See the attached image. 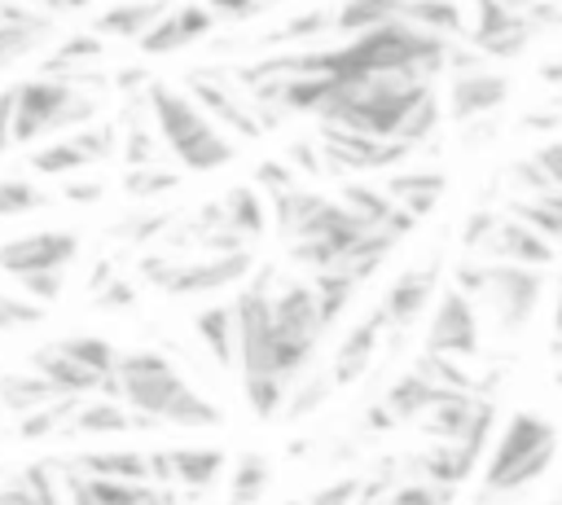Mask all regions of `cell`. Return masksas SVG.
<instances>
[{
    "mask_svg": "<svg viewBox=\"0 0 562 505\" xmlns=\"http://www.w3.org/2000/svg\"><path fill=\"white\" fill-rule=\"evenodd\" d=\"M114 395L140 417L180 430H215L224 422L220 404L184 382V373L162 351H119L114 364Z\"/></svg>",
    "mask_w": 562,
    "mask_h": 505,
    "instance_id": "obj_1",
    "label": "cell"
},
{
    "mask_svg": "<svg viewBox=\"0 0 562 505\" xmlns=\"http://www.w3.org/2000/svg\"><path fill=\"white\" fill-rule=\"evenodd\" d=\"M145 105L158 127V141L180 162V171H220L237 158V145L220 132L211 110L171 83H145Z\"/></svg>",
    "mask_w": 562,
    "mask_h": 505,
    "instance_id": "obj_2",
    "label": "cell"
},
{
    "mask_svg": "<svg viewBox=\"0 0 562 505\" xmlns=\"http://www.w3.org/2000/svg\"><path fill=\"white\" fill-rule=\"evenodd\" d=\"M558 426L531 408L509 413V422L501 426V435L492 439V452L483 461V492H518L527 483H536L553 457H558Z\"/></svg>",
    "mask_w": 562,
    "mask_h": 505,
    "instance_id": "obj_3",
    "label": "cell"
},
{
    "mask_svg": "<svg viewBox=\"0 0 562 505\" xmlns=\"http://www.w3.org/2000/svg\"><path fill=\"white\" fill-rule=\"evenodd\" d=\"M457 285L492 312V321L509 334L527 329L531 316L540 312L544 299V268L536 263H514V259H479V263H461L457 268Z\"/></svg>",
    "mask_w": 562,
    "mask_h": 505,
    "instance_id": "obj_4",
    "label": "cell"
},
{
    "mask_svg": "<svg viewBox=\"0 0 562 505\" xmlns=\"http://www.w3.org/2000/svg\"><path fill=\"white\" fill-rule=\"evenodd\" d=\"M97 119V97L66 75H35L13 88V145H35L40 136L70 132Z\"/></svg>",
    "mask_w": 562,
    "mask_h": 505,
    "instance_id": "obj_5",
    "label": "cell"
},
{
    "mask_svg": "<svg viewBox=\"0 0 562 505\" xmlns=\"http://www.w3.org/2000/svg\"><path fill=\"white\" fill-rule=\"evenodd\" d=\"M255 268L250 250L237 246V250H211L206 259H171V255H145L136 263L140 281H149L154 290L171 294V299H198V294H215V290H228L237 285L246 272Z\"/></svg>",
    "mask_w": 562,
    "mask_h": 505,
    "instance_id": "obj_6",
    "label": "cell"
},
{
    "mask_svg": "<svg viewBox=\"0 0 562 505\" xmlns=\"http://www.w3.org/2000/svg\"><path fill=\"white\" fill-rule=\"evenodd\" d=\"M75 255H79V233L40 228V233H22V237L0 242V272H9L13 281L40 277V272H70Z\"/></svg>",
    "mask_w": 562,
    "mask_h": 505,
    "instance_id": "obj_7",
    "label": "cell"
},
{
    "mask_svg": "<svg viewBox=\"0 0 562 505\" xmlns=\"http://www.w3.org/2000/svg\"><path fill=\"white\" fill-rule=\"evenodd\" d=\"M483 343V325H479V303L461 290L448 285L439 294V303L426 316V351L439 356H474Z\"/></svg>",
    "mask_w": 562,
    "mask_h": 505,
    "instance_id": "obj_8",
    "label": "cell"
},
{
    "mask_svg": "<svg viewBox=\"0 0 562 505\" xmlns=\"http://www.w3.org/2000/svg\"><path fill=\"white\" fill-rule=\"evenodd\" d=\"M470 9H474L470 44L483 57H518L536 35V18L514 0H470Z\"/></svg>",
    "mask_w": 562,
    "mask_h": 505,
    "instance_id": "obj_9",
    "label": "cell"
},
{
    "mask_svg": "<svg viewBox=\"0 0 562 505\" xmlns=\"http://www.w3.org/2000/svg\"><path fill=\"white\" fill-rule=\"evenodd\" d=\"M119 145V132L110 123H83V127H70L66 136L31 149V171L40 176H70V171H83L88 162H101L110 158Z\"/></svg>",
    "mask_w": 562,
    "mask_h": 505,
    "instance_id": "obj_10",
    "label": "cell"
},
{
    "mask_svg": "<svg viewBox=\"0 0 562 505\" xmlns=\"http://www.w3.org/2000/svg\"><path fill=\"white\" fill-rule=\"evenodd\" d=\"M408 149H413V145L391 141V136H373V132H356V127L325 123V158H329V167L378 171V167H391V162L408 158Z\"/></svg>",
    "mask_w": 562,
    "mask_h": 505,
    "instance_id": "obj_11",
    "label": "cell"
},
{
    "mask_svg": "<svg viewBox=\"0 0 562 505\" xmlns=\"http://www.w3.org/2000/svg\"><path fill=\"white\" fill-rule=\"evenodd\" d=\"M509 88L514 83L505 75L470 61V66L452 70V79H448V119H457V123L483 119V114H492V110H501L509 101Z\"/></svg>",
    "mask_w": 562,
    "mask_h": 505,
    "instance_id": "obj_12",
    "label": "cell"
},
{
    "mask_svg": "<svg viewBox=\"0 0 562 505\" xmlns=\"http://www.w3.org/2000/svg\"><path fill=\"white\" fill-rule=\"evenodd\" d=\"M479 250L492 255V259H514V263H536V268L553 263V242H549V233L536 228V224H531L527 215H518V211L496 215L492 228H487V237L479 242Z\"/></svg>",
    "mask_w": 562,
    "mask_h": 505,
    "instance_id": "obj_13",
    "label": "cell"
},
{
    "mask_svg": "<svg viewBox=\"0 0 562 505\" xmlns=\"http://www.w3.org/2000/svg\"><path fill=\"white\" fill-rule=\"evenodd\" d=\"M57 31V13H48L44 4L31 9V4H0V70L18 66L22 57L40 53Z\"/></svg>",
    "mask_w": 562,
    "mask_h": 505,
    "instance_id": "obj_14",
    "label": "cell"
},
{
    "mask_svg": "<svg viewBox=\"0 0 562 505\" xmlns=\"http://www.w3.org/2000/svg\"><path fill=\"white\" fill-rule=\"evenodd\" d=\"M215 22H220V13H215L211 4H176V9H167V13L145 31L140 53H149V57L180 53V48H189V44L206 40Z\"/></svg>",
    "mask_w": 562,
    "mask_h": 505,
    "instance_id": "obj_15",
    "label": "cell"
},
{
    "mask_svg": "<svg viewBox=\"0 0 562 505\" xmlns=\"http://www.w3.org/2000/svg\"><path fill=\"white\" fill-rule=\"evenodd\" d=\"M386 334H391V329H386L382 312L373 307L364 321H356V325L338 338V347H334V364H329L334 391H342V386H351V382H360V378L369 373V364H373V356H378V347H382Z\"/></svg>",
    "mask_w": 562,
    "mask_h": 505,
    "instance_id": "obj_16",
    "label": "cell"
},
{
    "mask_svg": "<svg viewBox=\"0 0 562 505\" xmlns=\"http://www.w3.org/2000/svg\"><path fill=\"white\" fill-rule=\"evenodd\" d=\"M435 285H439V268H404V272L386 285V294H382V303H378L386 329H391V334H404V329L430 307Z\"/></svg>",
    "mask_w": 562,
    "mask_h": 505,
    "instance_id": "obj_17",
    "label": "cell"
},
{
    "mask_svg": "<svg viewBox=\"0 0 562 505\" xmlns=\"http://www.w3.org/2000/svg\"><path fill=\"white\" fill-rule=\"evenodd\" d=\"M189 88H193V97L211 110L215 123H224L228 132H237V136H246V141L263 136V132L277 123L272 110H250V105H241V97H237L233 88H220V83H211V79H202V75L189 79Z\"/></svg>",
    "mask_w": 562,
    "mask_h": 505,
    "instance_id": "obj_18",
    "label": "cell"
},
{
    "mask_svg": "<svg viewBox=\"0 0 562 505\" xmlns=\"http://www.w3.org/2000/svg\"><path fill=\"white\" fill-rule=\"evenodd\" d=\"M154 461V479H171L193 487H211L224 474V448H167V452H149Z\"/></svg>",
    "mask_w": 562,
    "mask_h": 505,
    "instance_id": "obj_19",
    "label": "cell"
},
{
    "mask_svg": "<svg viewBox=\"0 0 562 505\" xmlns=\"http://www.w3.org/2000/svg\"><path fill=\"white\" fill-rule=\"evenodd\" d=\"M31 369L44 373V378H48L57 391H66V395H101V391H105L101 373H92L83 360H75L61 343H48V347L31 351Z\"/></svg>",
    "mask_w": 562,
    "mask_h": 505,
    "instance_id": "obj_20",
    "label": "cell"
},
{
    "mask_svg": "<svg viewBox=\"0 0 562 505\" xmlns=\"http://www.w3.org/2000/svg\"><path fill=\"white\" fill-rule=\"evenodd\" d=\"M167 13V0H119L92 18V31L105 40H145V31Z\"/></svg>",
    "mask_w": 562,
    "mask_h": 505,
    "instance_id": "obj_21",
    "label": "cell"
},
{
    "mask_svg": "<svg viewBox=\"0 0 562 505\" xmlns=\"http://www.w3.org/2000/svg\"><path fill=\"white\" fill-rule=\"evenodd\" d=\"M101 57H105V35H97V31H79V35H66L44 61H40V70L44 75H66V79H88V70L92 66H101Z\"/></svg>",
    "mask_w": 562,
    "mask_h": 505,
    "instance_id": "obj_22",
    "label": "cell"
},
{
    "mask_svg": "<svg viewBox=\"0 0 562 505\" xmlns=\"http://www.w3.org/2000/svg\"><path fill=\"white\" fill-rule=\"evenodd\" d=\"M140 417L119 400V395H110V391H101V400H88V395H79V404H75V413H70V430L75 435H123V430H132Z\"/></svg>",
    "mask_w": 562,
    "mask_h": 505,
    "instance_id": "obj_23",
    "label": "cell"
},
{
    "mask_svg": "<svg viewBox=\"0 0 562 505\" xmlns=\"http://www.w3.org/2000/svg\"><path fill=\"white\" fill-rule=\"evenodd\" d=\"M443 189H448V176H443V171H422V167L395 171V176L386 180V193H391L408 215H417V220L439 206Z\"/></svg>",
    "mask_w": 562,
    "mask_h": 505,
    "instance_id": "obj_24",
    "label": "cell"
},
{
    "mask_svg": "<svg viewBox=\"0 0 562 505\" xmlns=\"http://www.w3.org/2000/svg\"><path fill=\"white\" fill-rule=\"evenodd\" d=\"M193 329H198V343L211 351L215 364H237V307L233 303H211L193 316Z\"/></svg>",
    "mask_w": 562,
    "mask_h": 505,
    "instance_id": "obj_25",
    "label": "cell"
},
{
    "mask_svg": "<svg viewBox=\"0 0 562 505\" xmlns=\"http://www.w3.org/2000/svg\"><path fill=\"white\" fill-rule=\"evenodd\" d=\"M66 492L75 501H158V487L140 479H110V474H66Z\"/></svg>",
    "mask_w": 562,
    "mask_h": 505,
    "instance_id": "obj_26",
    "label": "cell"
},
{
    "mask_svg": "<svg viewBox=\"0 0 562 505\" xmlns=\"http://www.w3.org/2000/svg\"><path fill=\"white\" fill-rule=\"evenodd\" d=\"M408 9H413V0H342L334 9V35H351V31H364L378 22H395V18L408 22Z\"/></svg>",
    "mask_w": 562,
    "mask_h": 505,
    "instance_id": "obj_27",
    "label": "cell"
},
{
    "mask_svg": "<svg viewBox=\"0 0 562 505\" xmlns=\"http://www.w3.org/2000/svg\"><path fill=\"white\" fill-rule=\"evenodd\" d=\"M79 470L110 474V479H140V483L154 479L149 452H136V448H97V452H83L79 457Z\"/></svg>",
    "mask_w": 562,
    "mask_h": 505,
    "instance_id": "obj_28",
    "label": "cell"
},
{
    "mask_svg": "<svg viewBox=\"0 0 562 505\" xmlns=\"http://www.w3.org/2000/svg\"><path fill=\"white\" fill-rule=\"evenodd\" d=\"M66 391H57L44 373H35V369H26V373H4L0 378V408H18V413H31V408H40V404H48V400H61Z\"/></svg>",
    "mask_w": 562,
    "mask_h": 505,
    "instance_id": "obj_29",
    "label": "cell"
},
{
    "mask_svg": "<svg viewBox=\"0 0 562 505\" xmlns=\"http://www.w3.org/2000/svg\"><path fill=\"white\" fill-rule=\"evenodd\" d=\"M268 483H272V461L263 452H241L233 461V474H228V496L233 501H255V496H263Z\"/></svg>",
    "mask_w": 562,
    "mask_h": 505,
    "instance_id": "obj_30",
    "label": "cell"
},
{
    "mask_svg": "<svg viewBox=\"0 0 562 505\" xmlns=\"http://www.w3.org/2000/svg\"><path fill=\"white\" fill-rule=\"evenodd\" d=\"M180 176H184V171L162 167V158H154V162H132L127 176H123V189H127L132 198H158V193H171V189L180 184Z\"/></svg>",
    "mask_w": 562,
    "mask_h": 505,
    "instance_id": "obj_31",
    "label": "cell"
},
{
    "mask_svg": "<svg viewBox=\"0 0 562 505\" xmlns=\"http://www.w3.org/2000/svg\"><path fill=\"white\" fill-rule=\"evenodd\" d=\"M518 176L531 184V193L540 189H562V136L540 145L536 154H527V162L518 167Z\"/></svg>",
    "mask_w": 562,
    "mask_h": 505,
    "instance_id": "obj_32",
    "label": "cell"
},
{
    "mask_svg": "<svg viewBox=\"0 0 562 505\" xmlns=\"http://www.w3.org/2000/svg\"><path fill=\"white\" fill-rule=\"evenodd\" d=\"M53 202V193H44L40 184L31 180H18V176H0V220H13V215H31V211H44Z\"/></svg>",
    "mask_w": 562,
    "mask_h": 505,
    "instance_id": "obj_33",
    "label": "cell"
},
{
    "mask_svg": "<svg viewBox=\"0 0 562 505\" xmlns=\"http://www.w3.org/2000/svg\"><path fill=\"white\" fill-rule=\"evenodd\" d=\"M57 483H53V465H26L22 474H13L9 487H0V501H53Z\"/></svg>",
    "mask_w": 562,
    "mask_h": 505,
    "instance_id": "obj_34",
    "label": "cell"
},
{
    "mask_svg": "<svg viewBox=\"0 0 562 505\" xmlns=\"http://www.w3.org/2000/svg\"><path fill=\"white\" fill-rule=\"evenodd\" d=\"M518 215H527L536 228H544L549 237L562 242V189H540L531 202H518L514 206Z\"/></svg>",
    "mask_w": 562,
    "mask_h": 505,
    "instance_id": "obj_35",
    "label": "cell"
},
{
    "mask_svg": "<svg viewBox=\"0 0 562 505\" xmlns=\"http://www.w3.org/2000/svg\"><path fill=\"white\" fill-rule=\"evenodd\" d=\"M123 158H127V167L158 158V127H154V119L149 123H140V119L123 123Z\"/></svg>",
    "mask_w": 562,
    "mask_h": 505,
    "instance_id": "obj_36",
    "label": "cell"
},
{
    "mask_svg": "<svg viewBox=\"0 0 562 505\" xmlns=\"http://www.w3.org/2000/svg\"><path fill=\"white\" fill-rule=\"evenodd\" d=\"M92 294H97V307H101V312H123V307H132V303H136L132 281L114 277L110 268H101V272L92 277Z\"/></svg>",
    "mask_w": 562,
    "mask_h": 505,
    "instance_id": "obj_37",
    "label": "cell"
},
{
    "mask_svg": "<svg viewBox=\"0 0 562 505\" xmlns=\"http://www.w3.org/2000/svg\"><path fill=\"white\" fill-rule=\"evenodd\" d=\"M40 321H44V303H35L31 294L18 299V294L0 290V334L4 329H26V325H40Z\"/></svg>",
    "mask_w": 562,
    "mask_h": 505,
    "instance_id": "obj_38",
    "label": "cell"
},
{
    "mask_svg": "<svg viewBox=\"0 0 562 505\" xmlns=\"http://www.w3.org/2000/svg\"><path fill=\"white\" fill-rule=\"evenodd\" d=\"M162 224H171V215H162V211H149V215H136V220L119 224L114 233H119L123 242H149V237H158V233H162Z\"/></svg>",
    "mask_w": 562,
    "mask_h": 505,
    "instance_id": "obj_39",
    "label": "cell"
},
{
    "mask_svg": "<svg viewBox=\"0 0 562 505\" xmlns=\"http://www.w3.org/2000/svg\"><path fill=\"white\" fill-rule=\"evenodd\" d=\"M255 180L263 184V193H277V189H285V184H294L299 171H294L290 162H281V158H268V162L255 167Z\"/></svg>",
    "mask_w": 562,
    "mask_h": 505,
    "instance_id": "obj_40",
    "label": "cell"
},
{
    "mask_svg": "<svg viewBox=\"0 0 562 505\" xmlns=\"http://www.w3.org/2000/svg\"><path fill=\"white\" fill-rule=\"evenodd\" d=\"M220 18H228V22H241V18H255V13H263V9H272L277 0H206Z\"/></svg>",
    "mask_w": 562,
    "mask_h": 505,
    "instance_id": "obj_41",
    "label": "cell"
},
{
    "mask_svg": "<svg viewBox=\"0 0 562 505\" xmlns=\"http://www.w3.org/2000/svg\"><path fill=\"white\" fill-rule=\"evenodd\" d=\"M13 145V88L0 92V154Z\"/></svg>",
    "mask_w": 562,
    "mask_h": 505,
    "instance_id": "obj_42",
    "label": "cell"
},
{
    "mask_svg": "<svg viewBox=\"0 0 562 505\" xmlns=\"http://www.w3.org/2000/svg\"><path fill=\"white\" fill-rule=\"evenodd\" d=\"M61 193H66L70 202H97V198L105 193V184H101V180H88V184H83V180H70Z\"/></svg>",
    "mask_w": 562,
    "mask_h": 505,
    "instance_id": "obj_43",
    "label": "cell"
},
{
    "mask_svg": "<svg viewBox=\"0 0 562 505\" xmlns=\"http://www.w3.org/2000/svg\"><path fill=\"white\" fill-rule=\"evenodd\" d=\"M48 13H83L92 0H40Z\"/></svg>",
    "mask_w": 562,
    "mask_h": 505,
    "instance_id": "obj_44",
    "label": "cell"
},
{
    "mask_svg": "<svg viewBox=\"0 0 562 505\" xmlns=\"http://www.w3.org/2000/svg\"><path fill=\"white\" fill-rule=\"evenodd\" d=\"M553 334H558V351H562V277H558V303H553Z\"/></svg>",
    "mask_w": 562,
    "mask_h": 505,
    "instance_id": "obj_45",
    "label": "cell"
},
{
    "mask_svg": "<svg viewBox=\"0 0 562 505\" xmlns=\"http://www.w3.org/2000/svg\"><path fill=\"white\" fill-rule=\"evenodd\" d=\"M553 382H558V391H562V369H558V378H553Z\"/></svg>",
    "mask_w": 562,
    "mask_h": 505,
    "instance_id": "obj_46",
    "label": "cell"
},
{
    "mask_svg": "<svg viewBox=\"0 0 562 505\" xmlns=\"http://www.w3.org/2000/svg\"><path fill=\"white\" fill-rule=\"evenodd\" d=\"M0 378H4V373H0Z\"/></svg>",
    "mask_w": 562,
    "mask_h": 505,
    "instance_id": "obj_47",
    "label": "cell"
}]
</instances>
